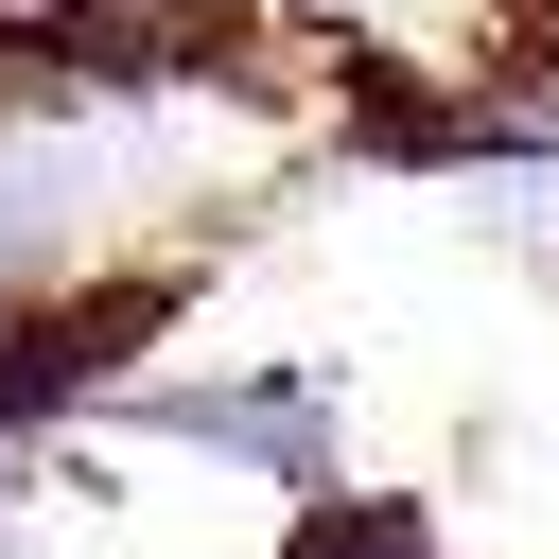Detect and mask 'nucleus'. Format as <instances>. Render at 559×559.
I'll return each mask as SVG.
<instances>
[{
    "label": "nucleus",
    "instance_id": "2",
    "mask_svg": "<svg viewBox=\"0 0 559 559\" xmlns=\"http://www.w3.org/2000/svg\"><path fill=\"white\" fill-rule=\"evenodd\" d=\"M280 559H437V524H419L402 489H314V507L280 524Z\"/></svg>",
    "mask_w": 559,
    "mask_h": 559
},
{
    "label": "nucleus",
    "instance_id": "1",
    "mask_svg": "<svg viewBox=\"0 0 559 559\" xmlns=\"http://www.w3.org/2000/svg\"><path fill=\"white\" fill-rule=\"evenodd\" d=\"M105 437H157V454H210V472H280V489H332V384L314 367H210V384H122Z\"/></svg>",
    "mask_w": 559,
    "mask_h": 559
}]
</instances>
